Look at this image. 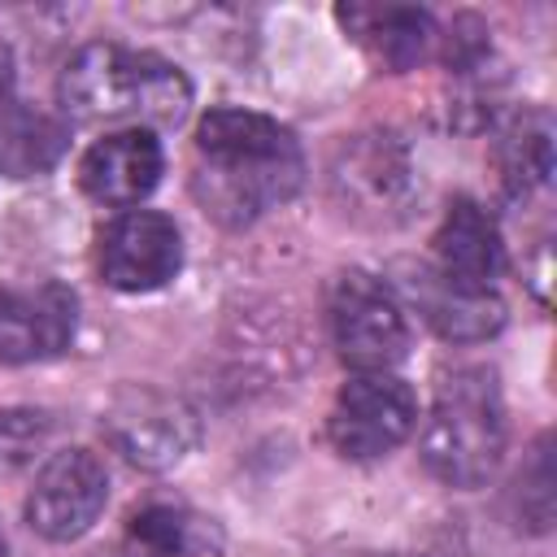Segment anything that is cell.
Instances as JSON below:
<instances>
[{
    "mask_svg": "<svg viewBox=\"0 0 557 557\" xmlns=\"http://www.w3.org/2000/svg\"><path fill=\"white\" fill-rule=\"evenodd\" d=\"M305 183L300 139L252 109L218 104L196 126L191 191L222 226H248L287 205Z\"/></svg>",
    "mask_w": 557,
    "mask_h": 557,
    "instance_id": "obj_1",
    "label": "cell"
},
{
    "mask_svg": "<svg viewBox=\"0 0 557 557\" xmlns=\"http://www.w3.org/2000/svg\"><path fill=\"white\" fill-rule=\"evenodd\" d=\"M57 100L61 113L83 126L131 122V131H152V126H178L187 117L191 83L165 57L104 39L78 48L65 61L57 78Z\"/></svg>",
    "mask_w": 557,
    "mask_h": 557,
    "instance_id": "obj_2",
    "label": "cell"
},
{
    "mask_svg": "<svg viewBox=\"0 0 557 557\" xmlns=\"http://www.w3.org/2000/svg\"><path fill=\"white\" fill-rule=\"evenodd\" d=\"M509 422L500 383L487 366L444 370L422 426V461L448 487H483L505 457Z\"/></svg>",
    "mask_w": 557,
    "mask_h": 557,
    "instance_id": "obj_3",
    "label": "cell"
},
{
    "mask_svg": "<svg viewBox=\"0 0 557 557\" xmlns=\"http://www.w3.org/2000/svg\"><path fill=\"white\" fill-rule=\"evenodd\" d=\"M326 322H331L339 361L352 366L357 374H387L409 352L405 305L383 278L366 270H344L331 278Z\"/></svg>",
    "mask_w": 557,
    "mask_h": 557,
    "instance_id": "obj_4",
    "label": "cell"
},
{
    "mask_svg": "<svg viewBox=\"0 0 557 557\" xmlns=\"http://www.w3.org/2000/svg\"><path fill=\"white\" fill-rule=\"evenodd\" d=\"M100 431L131 466L170 470L200 444V413L157 383H126L104 405Z\"/></svg>",
    "mask_w": 557,
    "mask_h": 557,
    "instance_id": "obj_5",
    "label": "cell"
},
{
    "mask_svg": "<svg viewBox=\"0 0 557 557\" xmlns=\"http://www.w3.org/2000/svg\"><path fill=\"white\" fill-rule=\"evenodd\" d=\"M418 422V400L396 374H352L326 418V435L339 457L374 461L392 453Z\"/></svg>",
    "mask_w": 557,
    "mask_h": 557,
    "instance_id": "obj_6",
    "label": "cell"
},
{
    "mask_svg": "<svg viewBox=\"0 0 557 557\" xmlns=\"http://www.w3.org/2000/svg\"><path fill=\"white\" fill-rule=\"evenodd\" d=\"M109 500V470L87 448H61L44 461L35 474V487L26 492V522L35 535L52 544H70L100 518Z\"/></svg>",
    "mask_w": 557,
    "mask_h": 557,
    "instance_id": "obj_7",
    "label": "cell"
},
{
    "mask_svg": "<svg viewBox=\"0 0 557 557\" xmlns=\"http://www.w3.org/2000/svg\"><path fill=\"white\" fill-rule=\"evenodd\" d=\"M183 265V235L157 209H131L100 235V274L117 292H157Z\"/></svg>",
    "mask_w": 557,
    "mask_h": 557,
    "instance_id": "obj_8",
    "label": "cell"
},
{
    "mask_svg": "<svg viewBox=\"0 0 557 557\" xmlns=\"http://www.w3.org/2000/svg\"><path fill=\"white\" fill-rule=\"evenodd\" d=\"M78 326V300L65 283L9 287L0 283V361L26 366L70 348Z\"/></svg>",
    "mask_w": 557,
    "mask_h": 557,
    "instance_id": "obj_9",
    "label": "cell"
},
{
    "mask_svg": "<svg viewBox=\"0 0 557 557\" xmlns=\"http://www.w3.org/2000/svg\"><path fill=\"white\" fill-rule=\"evenodd\" d=\"M400 292L418 305L426 326L448 344H479L505 326V305L496 292L457 287L435 265H400Z\"/></svg>",
    "mask_w": 557,
    "mask_h": 557,
    "instance_id": "obj_10",
    "label": "cell"
},
{
    "mask_svg": "<svg viewBox=\"0 0 557 557\" xmlns=\"http://www.w3.org/2000/svg\"><path fill=\"white\" fill-rule=\"evenodd\" d=\"M165 157L152 131H113L96 139L78 161V183L100 205H139L161 183Z\"/></svg>",
    "mask_w": 557,
    "mask_h": 557,
    "instance_id": "obj_11",
    "label": "cell"
},
{
    "mask_svg": "<svg viewBox=\"0 0 557 557\" xmlns=\"http://www.w3.org/2000/svg\"><path fill=\"white\" fill-rule=\"evenodd\" d=\"M435 270L444 278H453L457 287H474V292H492V283L505 270V239L496 218L479 205V200H453L435 239Z\"/></svg>",
    "mask_w": 557,
    "mask_h": 557,
    "instance_id": "obj_12",
    "label": "cell"
},
{
    "mask_svg": "<svg viewBox=\"0 0 557 557\" xmlns=\"http://www.w3.org/2000/svg\"><path fill=\"white\" fill-rule=\"evenodd\" d=\"M335 17L392 74L413 70L431 52V44L440 39L435 17L426 9H413V4H339Z\"/></svg>",
    "mask_w": 557,
    "mask_h": 557,
    "instance_id": "obj_13",
    "label": "cell"
},
{
    "mask_svg": "<svg viewBox=\"0 0 557 557\" xmlns=\"http://www.w3.org/2000/svg\"><path fill=\"white\" fill-rule=\"evenodd\" d=\"M70 131L61 117L17 100L13 91L0 96V178H35L48 174L65 157Z\"/></svg>",
    "mask_w": 557,
    "mask_h": 557,
    "instance_id": "obj_14",
    "label": "cell"
},
{
    "mask_svg": "<svg viewBox=\"0 0 557 557\" xmlns=\"http://www.w3.org/2000/svg\"><path fill=\"white\" fill-rule=\"evenodd\" d=\"M500 187L509 196H531L553 174V122L544 109H522L496 131L492 148Z\"/></svg>",
    "mask_w": 557,
    "mask_h": 557,
    "instance_id": "obj_15",
    "label": "cell"
},
{
    "mask_svg": "<svg viewBox=\"0 0 557 557\" xmlns=\"http://www.w3.org/2000/svg\"><path fill=\"white\" fill-rule=\"evenodd\" d=\"M335 187L344 191V200L352 196V200H366L370 213H383V209L400 205V196L409 187V165L396 144L361 139V144L344 148V161L335 165Z\"/></svg>",
    "mask_w": 557,
    "mask_h": 557,
    "instance_id": "obj_16",
    "label": "cell"
},
{
    "mask_svg": "<svg viewBox=\"0 0 557 557\" xmlns=\"http://www.w3.org/2000/svg\"><path fill=\"white\" fill-rule=\"evenodd\" d=\"M126 544L135 557H191L209 544V531L183 505H144L126 522Z\"/></svg>",
    "mask_w": 557,
    "mask_h": 557,
    "instance_id": "obj_17",
    "label": "cell"
},
{
    "mask_svg": "<svg viewBox=\"0 0 557 557\" xmlns=\"http://www.w3.org/2000/svg\"><path fill=\"white\" fill-rule=\"evenodd\" d=\"M57 418L48 409L30 405H4L0 409V479L35 466V457L52 444Z\"/></svg>",
    "mask_w": 557,
    "mask_h": 557,
    "instance_id": "obj_18",
    "label": "cell"
},
{
    "mask_svg": "<svg viewBox=\"0 0 557 557\" xmlns=\"http://www.w3.org/2000/svg\"><path fill=\"white\" fill-rule=\"evenodd\" d=\"M513 500H518V527H527V531H548L553 527V453H548V435L535 440L531 461L513 479Z\"/></svg>",
    "mask_w": 557,
    "mask_h": 557,
    "instance_id": "obj_19",
    "label": "cell"
},
{
    "mask_svg": "<svg viewBox=\"0 0 557 557\" xmlns=\"http://www.w3.org/2000/svg\"><path fill=\"white\" fill-rule=\"evenodd\" d=\"M9 87H13V52L0 39V96H9Z\"/></svg>",
    "mask_w": 557,
    "mask_h": 557,
    "instance_id": "obj_20",
    "label": "cell"
},
{
    "mask_svg": "<svg viewBox=\"0 0 557 557\" xmlns=\"http://www.w3.org/2000/svg\"><path fill=\"white\" fill-rule=\"evenodd\" d=\"M392 557H448V553H392Z\"/></svg>",
    "mask_w": 557,
    "mask_h": 557,
    "instance_id": "obj_21",
    "label": "cell"
},
{
    "mask_svg": "<svg viewBox=\"0 0 557 557\" xmlns=\"http://www.w3.org/2000/svg\"><path fill=\"white\" fill-rule=\"evenodd\" d=\"M0 557H9V544H4V535H0Z\"/></svg>",
    "mask_w": 557,
    "mask_h": 557,
    "instance_id": "obj_22",
    "label": "cell"
}]
</instances>
